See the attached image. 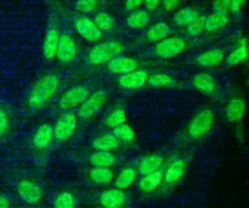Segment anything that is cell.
<instances>
[{"instance_id":"6da1fadb","label":"cell","mask_w":249,"mask_h":208,"mask_svg":"<svg viewBox=\"0 0 249 208\" xmlns=\"http://www.w3.org/2000/svg\"><path fill=\"white\" fill-rule=\"evenodd\" d=\"M58 78L55 74H47L33 87L28 96V104L31 108L38 109L44 106L56 92Z\"/></svg>"},{"instance_id":"7a4b0ae2","label":"cell","mask_w":249,"mask_h":208,"mask_svg":"<svg viewBox=\"0 0 249 208\" xmlns=\"http://www.w3.org/2000/svg\"><path fill=\"white\" fill-rule=\"evenodd\" d=\"M124 47L122 43L115 40L99 43L95 45L89 52L88 59L91 64L99 65L109 62L111 59L119 56L123 52Z\"/></svg>"},{"instance_id":"3957f363","label":"cell","mask_w":249,"mask_h":208,"mask_svg":"<svg viewBox=\"0 0 249 208\" xmlns=\"http://www.w3.org/2000/svg\"><path fill=\"white\" fill-rule=\"evenodd\" d=\"M215 116L212 110L203 109L198 112L188 125V133L193 138H199L210 131L214 124Z\"/></svg>"},{"instance_id":"277c9868","label":"cell","mask_w":249,"mask_h":208,"mask_svg":"<svg viewBox=\"0 0 249 208\" xmlns=\"http://www.w3.org/2000/svg\"><path fill=\"white\" fill-rule=\"evenodd\" d=\"M107 98V94L103 89H97L89 95L78 109V116L83 120H89L96 116L102 109Z\"/></svg>"},{"instance_id":"5b68a950","label":"cell","mask_w":249,"mask_h":208,"mask_svg":"<svg viewBox=\"0 0 249 208\" xmlns=\"http://www.w3.org/2000/svg\"><path fill=\"white\" fill-rule=\"evenodd\" d=\"M186 49V41L179 37H166L155 46V52L161 58H170L178 55Z\"/></svg>"},{"instance_id":"8992f818","label":"cell","mask_w":249,"mask_h":208,"mask_svg":"<svg viewBox=\"0 0 249 208\" xmlns=\"http://www.w3.org/2000/svg\"><path fill=\"white\" fill-rule=\"evenodd\" d=\"M89 95V89L86 86H74L62 94L58 101V105L63 110H69L80 106Z\"/></svg>"},{"instance_id":"52a82bcc","label":"cell","mask_w":249,"mask_h":208,"mask_svg":"<svg viewBox=\"0 0 249 208\" xmlns=\"http://www.w3.org/2000/svg\"><path fill=\"white\" fill-rule=\"evenodd\" d=\"M77 127V117L68 111L64 113L56 121L53 127V136L59 141L68 140Z\"/></svg>"},{"instance_id":"ba28073f","label":"cell","mask_w":249,"mask_h":208,"mask_svg":"<svg viewBox=\"0 0 249 208\" xmlns=\"http://www.w3.org/2000/svg\"><path fill=\"white\" fill-rule=\"evenodd\" d=\"M75 28L82 38L89 42H95L102 36V32L97 28L93 20L88 17H79L75 21Z\"/></svg>"},{"instance_id":"9c48e42d","label":"cell","mask_w":249,"mask_h":208,"mask_svg":"<svg viewBox=\"0 0 249 208\" xmlns=\"http://www.w3.org/2000/svg\"><path fill=\"white\" fill-rule=\"evenodd\" d=\"M76 54L77 46L74 39L68 34L60 35L55 54L58 60L64 63H69L75 58Z\"/></svg>"},{"instance_id":"30bf717a","label":"cell","mask_w":249,"mask_h":208,"mask_svg":"<svg viewBox=\"0 0 249 208\" xmlns=\"http://www.w3.org/2000/svg\"><path fill=\"white\" fill-rule=\"evenodd\" d=\"M138 62L136 59L128 56H116L107 62V69L112 74L124 75L136 70Z\"/></svg>"},{"instance_id":"8fae6325","label":"cell","mask_w":249,"mask_h":208,"mask_svg":"<svg viewBox=\"0 0 249 208\" xmlns=\"http://www.w3.org/2000/svg\"><path fill=\"white\" fill-rule=\"evenodd\" d=\"M148 80V73L145 70H134L121 75L118 80L119 85L126 89H136L142 87Z\"/></svg>"},{"instance_id":"7c38bea8","label":"cell","mask_w":249,"mask_h":208,"mask_svg":"<svg viewBox=\"0 0 249 208\" xmlns=\"http://www.w3.org/2000/svg\"><path fill=\"white\" fill-rule=\"evenodd\" d=\"M18 193L24 202L29 204L37 203L42 197L41 188L37 184L27 180L19 182L18 185Z\"/></svg>"},{"instance_id":"4fadbf2b","label":"cell","mask_w":249,"mask_h":208,"mask_svg":"<svg viewBox=\"0 0 249 208\" xmlns=\"http://www.w3.org/2000/svg\"><path fill=\"white\" fill-rule=\"evenodd\" d=\"M126 200V194L117 188L104 191L99 196V202L104 208H121Z\"/></svg>"},{"instance_id":"5bb4252c","label":"cell","mask_w":249,"mask_h":208,"mask_svg":"<svg viewBox=\"0 0 249 208\" xmlns=\"http://www.w3.org/2000/svg\"><path fill=\"white\" fill-rule=\"evenodd\" d=\"M186 163L183 159L177 158L169 163L163 172V179L167 184H173L179 181L186 171Z\"/></svg>"},{"instance_id":"9a60e30c","label":"cell","mask_w":249,"mask_h":208,"mask_svg":"<svg viewBox=\"0 0 249 208\" xmlns=\"http://www.w3.org/2000/svg\"><path fill=\"white\" fill-rule=\"evenodd\" d=\"M246 111L245 101L241 98H233L231 99L225 109V115L229 121L235 122L239 121Z\"/></svg>"},{"instance_id":"2e32d148","label":"cell","mask_w":249,"mask_h":208,"mask_svg":"<svg viewBox=\"0 0 249 208\" xmlns=\"http://www.w3.org/2000/svg\"><path fill=\"white\" fill-rule=\"evenodd\" d=\"M225 58V53L221 49L215 48L203 52L196 57V62L202 67H213L220 64Z\"/></svg>"},{"instance_id":"e0dca14e","label":"cell","mask_w":249,"mask_h":208,"mask_svg":"<svg viewBox=\"0 0 249 208\" xmlns=\"http://www.w3.org/2000/svg\"><path fill=\"white\" fill-rule=\"evenodd\" d=\"M53 137V127L49 123H44L36 130L33 137V145L37 149H45L52 143Z\"/></svg>"},{"instance_id":"ac0fdd59","label":"cell","mask_w":249,"mask_h":208,"mask_svg":"<svg viewBox=\"0 0 249 208\" xmlns=\"http://www.w3.org/2000/svg\"><path fill=\"white\" fill-rule=\"evenodd\" d=\"M193 86L203 94H211L215 91L216 81L207 73H200L193 78Z\"/></svg>"},{"instance_id":"d6986e66","label":"cell","mask_w":249,"mask_h":208,"mask_svg":"<svg viewBox=\"0 0 249 208\" xmlns=\"http://www.w3.org/2000/svg\"><path fill=\"white\" fill-rule=\"evenodd\" d=\"M59 36L55 29H50L47 32L43 44V54L47 59H52L55 56Z\"/></svg>"},{"instance_id":"ffe728a7","label":"cell","mask_w":249,"mask_h":208,"mask_svg":"<svg viewBox=\"0 0 249 208\" xmlns=\"http://www.w3.org/2000/svg\"><path fill=\"white\" fill-rule=\"evenodd\" d=\"M162 179H163V172L158 169L152 173L143 175V177L139 181V188L140 190L146 192L153 191L160 186Z\"/></svg>"},{"instance_id":"44dd1931","label":"cell","mask_w":249,"mask_h":208,"mask_svg":"<svg viewBox=\"0 0 249 208\" xmlns=\"http://www.w3.org/2000/svg\"><path fill=\"white\" fill-rule=\"evenodd\" d=\"M162 164V157L160 155L154 154L149 155L141 158L139 164H138V171L142 175H146L149 173H152L158 169Z\"/></svg>"},{"instance_id":"7402d4cb","label":"cell","mask_w":249,"mask_h":208,"mask_svg":"<svg viewBox=\"0 0 249 208\" xmlns=\"http://www.w3.org/2000/svg\"><path fill=\"white\" fill-rule=\"evenodd\" d=\"M119 145H120V141L112 133L103 134L95 138L92 142V148L95 149L96 151L110 152L118 148Z\"/></svg>"},{"instance_id":"603a6c76","label":"cell","mask_w":249,"mask_h":208,"mask_svg":"<svg viewBox=\"0 0 249 208\" xmlns=\"http://www.w3.org/2000/svg\"><path fill=\"white\" fill-rule=\"evenodd\" d=\"M170 33V27L165 22H158L152 25L146 32V38L150 42L158 43L160 40L166 38Z\"/></svg>"},{"instance_id":"cb8c5ba5","label":"cell","mask_w":249,"mask_h":208,"mask_svg":"<svg viewBox=\"0 0 249 208\" xmlns=\"http://www.w3.org/2000/svg\"><path fill=\"white\" fill-rule=\"evenodd\" d=\"M115 161V156L105 151H96L89 156V162L93 167H110Z\"/></svg>"},{"instance_id":"d4e9b609","label":"cell","mask_w":249,"mask_h":208,"mask_svg":"<svg viewBox=\"0 0 249 208\" xmlns=\"http://www.w3.org/2000/svg\"><path fill=\"white\" fill-rule=\"evenodd\" d=\"M247 54H248L247 44H246L245 38H243V40L240 41L239 45L228 54L226 58V62L231 66L239 64L247 58Z\"/></svg>"},{"instance_id":"484cf974","label":"cell","mask_w":249,"mask_h":208,"mask_svg":"<svg viewBox=\"0 0 249 208\" xmlns=\"http://www.w3.org/2000/svg\"><path fill=\"white\" fill-rule=\"evenodd\" d=\"M229 22L228 16L226 14L214 12L209 16L205 17V30L215 31L221 29L227 25Z\"/></svg>"},{"instance_id":"4316f807","label":"cell","mask_w":249,"mask_h":208,"mask_svg":"<svg viewBox=\"0 0 249 208\" xmlns=\"http://www.w3.org/2000/svg\"><path fill=\"white\" fill-rule=\"evenodd\" d=\"M198 16H199L198 13L195 9H193L191 7H187V8H183V9L179 10L177 13H175L173 20L177 25L187 27Z\"/></svg>"},{"instance_id":"83f0119b","label":"cell","mask_w":249,"mask_h":208,"mask_svg":"<svg viewBox=\"0 0 249 208\" xmlns=\"http://www.w3.org/2000/svg\"><path fill=\"white\" fill-rule=\"evenodd\" d=\"M92 182L99 185H106L114 178V173L109 167H94L89 171Z\"/></svg>"},{"instance_id":"f1b7e54d","label":"cell","mask_w":249,"mask_h":208,"mask_svg":"<svg viewBox=\"0 0 249 208\" xmlns=\"http://www.w3.org/2000/svg\"><path fill=\"white\" fill-rule=\"evenodd\" d=\"M136 179V172L132 168L122 170L115 179V186L119 190H125L132 185Z\"/></svg>"},{"instance_id":"f546056e","label":"cell","mask_w":249,"mask_h":208,"mask_svg":"<svg viewBox=\"0 0 249 208\" xmlns=\"http://www.w3.org/2000/svg\"><path fill=\"white\" fill-rule=\"evenodd\" d=\"M150 20L149 15L145 11H135L126 18V25L132 29H141L145 27Z\"/></svg>"},{"instance_id":"4dcf8cb0","label":"cell","mask_w":249,"mask_h":208,"mask_svg":"<svg viewBox=\"0 0 249 208\" xmlns=\"http://www.w3.org/2000/svg\"><path fill=\"white\" fill-rule=\"evenodd\" d=\"M93 22L101 32H107V33L113 30L114 24H115L113 17L108 13H105V12H99L98 14H96V16L94 17Z\"/></svg>"},{"instance_id":"1f68e13d","label":"cell","mask_w":249,"mask_h":208,"mask_svg":"<svg viewBox=\"0 0 249 208\" xmlns=\"http://www.w3.org/2000/svg\"><path fill=\"white\" fill-rule=\"evenodd\" d=\"M112 134L119 141H123V142H130L134 139V136H135L133 129L125 122L114 127Z\"/></svg>"},{"instance_id":"d6a6232c","label":"cell","mask_w":249,"mask_h":208,"mask_svg":"<svg viewBox=\"0 0 249 208\" xmlns=\"http://www.w3.org/2000/svg\"><path fill=\"white\" fill-rule=\"evenodd\" d=\"M126 121V113L123 109H116L111 112L105 119V124L108 127L114 128L122 123H124Z\"/></svg>"},{"instance_id":"836d02e7","label":"cell","mask_w":249,"mask_h":208,"mask_svg":"<svg viewBox=\"0 0 249 208\" xmlns=\"http://www.w3.org/2000/svg\"><path fill=\"white\" fill-rule=\"evenodd\" d=\"M148 84L151 87H168L173 83V79L164 73H157L148 76L147 80Z\"/></svg>"},{"instance_id":"e575fe53","label":"cell","mask_w":249,"mask_h":208,"mask_svg":"<svg viewBox=\"0 0 249 208\" xmlns=\"http://www.w3.org/2000/svg\"><path fill=\"white\" fill-rule=\"evenodd\" d=\"M54 208H75V197L68 191L59 193L53 202Z\"/></svg>"},{"instance_id":"d590c367","label":"cell","mask_w":249,"mask_h":208,"mask_svg":"<svg viewBox=\"0 0 249 208\" xmlns=\"http://www.w3.org/2000/svg\"><path fill=\"white\" fill-rule=\"evenodd\" d=\"M205 30V16H198L191 24L187 26V32L190 36L195 37Z\"/></svg>"},{"instance_id":"8d00e7d4","label":"cell","mask_w":249,"mask_h":208,"mask_svg":"<svg viewBox=\"0 0 249 208\" xmlns=\"http://www.w3.org/2000/svg\"><path fill=\"white\" fill-rule=\"evenodd\" d=\"M97 7V0H77L76 9L83 14L93 12Z\"/></svg>"},{"instance_id":"74e56055","label":"cell","mask_w":249,"mask_h":208,"mask_svg":"<svg viewBox=\"0 0 249 208\" xmlns=\"http://www.w3.org/2000/svg\"><path fill=\"white\" fill-rule=\"evenodd\" d=\"M231 0H213V10L217 13L226 14L230 11Z\"/></svg>"},{"instance_id":"f35d334b","label":"cell","mask_w":249,"mask_h":208,"mask_svg":"<svg viewBox=\"0 0 249 208\" xmlns=\"http://www.w3.org/2000/svg\"><path fill=\"white\" fill-rule=\"evenodd\" d=\"M8 122L9 121L7 114L0 109V135H2L6 131L8 127Z\"/></svg>"},{"instance_id":"ab89813d","label":"cell","mask_w":249,"mask_h":208,"mask_svg":"<svg viewBox=\"0 0 249 208\" xmlns=\"http://www.w3.org/2000/svg\"><path fill=\"white\" fill-rule=\"evenodd\" d=\"M245 1L246 0H231L230 10L232 13H238L245 5Z\"/></svg>"},{"instance_id":"60d3db41","label":"cell","mask_w":249,"mask_h":208,"mask_svg":"<svg viewBox=\"0 0 249 208\" xmlns=\"http://www.w3.org/2000/svg\"><path fill=\"white\" fill-rule=\"evenodd\" d=\"M160 2L166 11H171L177 7L180 0H160Z\"/></svg>"},{"instance_id":"b9f144b4","label":"cell","mask_w":249,"mask_h":208,"mask_svg":"<svg viewBox=\"0 0 249 208\" xmlns=\"http://www.w3.org/2000/svg\"><path fill=\"white\" fill-rule=\"evenodd\" d=\"M144 0H125V8L128 11L134 10L138 8L140 5H142Z\"/></svg>"},{"instance_id":"7bdbcfd3","label":"cell","mask_w":249,"mask_h":208,"mask_svg":"<svg viewBox=\"0 0 249 208\" xmlns=\"http://www.w3.org/2000/svg\"><path fill=\"white\" fill-rule=\"evenodd\" d=\"M143 3H144L147 10L153 11V10H156L158 8V6L160 3V0H144Z\"/></svg>"},{"instance_id":"ee69618b","label":"cell","mask_w":249,"mask_h":208,"mask_svg":"<svg viewBox=\"0 0 249 208\" xmlns=\"http://www.w3.org/2000/svg\"><path fill=\"white\" fill-rule=\"evenodd\" d=\"M9 207H10L9 200L4 196H0V208H9Z\"/></svg>"}]
</instances>
